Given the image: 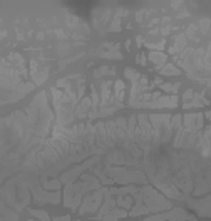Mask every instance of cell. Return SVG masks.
<instances>
[{"label": "cell", "mask_w": 211, "mask_h": 221, "mask_svg": "<svg viewBox=\"0 0 211 221\" xmlns=\"http://www.w3.org/2000/svg\"><path fill=\"white\" fill-rule=\"evenodd\" d=\"M178 87H179V84H173V86H171V84H164L163 89L166 91V92H176Z\"/></svg>", "instance_id": "1"}, {"label": "cell", "mask_w": 211, "mask_h": 221, "mask_svg": "<svg viewBox=\"0 0 211 221\" xmlns=\"http://www.w3.org/2000/svg\"><path fill=\"white\" fill-rule=\"evenodd\" d=\"M151 59L154 60L156 64H163L164 62V55L163 54H151Z\"/></svg>", "instance_id": "2"}, {"label": "cell", "mask_w": 211, "mask_h": 221, "mask_svg": "<svg viewBox=\"0 0 211 221\" xmlns=\"http://www.w3.org/2000/svg\"><path fill=\"white\" fill-rule=\"evenodd\" d=\"M163 72L164 74H179V70H178L176 67H171V66H166L163 69Z\"/></svg>", "instance_id": "3"}, {"label": "cell", "mask_w": 211, "mask_h": 221, "mask_svg": "<svg viewBox=\"0 0 211 221\" xmlns=\"http://www.w3.org/2000/svg\"><path fill=\"white\" fill-rule=\"evenodd\" d=\"M208 24H210V20H203V24H201V27H203L204 30L208 29Z\"/></svg>", "instance_id": "4"}, {"label": "cell", "mask_w": 211, "mask_h": 221, "mask_svg": "<svg viewBox=\"0 0 211 221\" xmlns=\"http://www.w3.org/2000/svg\"><path fill=\"white\" fill-rule=\"evenodd\" d=\"M144 60H146V57L144 55H139V64H144Z\"/></svg>", "instance_id": "5"}]
</instances>
